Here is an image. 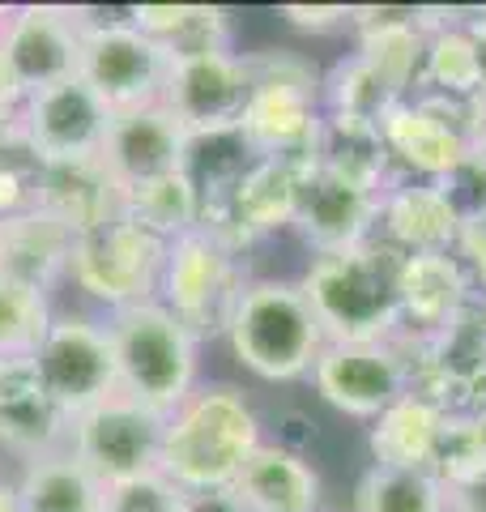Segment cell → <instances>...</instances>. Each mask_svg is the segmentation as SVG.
I'll return each mask as SVG.
<instances>
[{
	"mask_svg": "<svg viewBox=\"0 0 486 512\" xmlns=\"http://www.w3.org/2000/svg\"><path fill=\"white\" fill-rule=\"evenodd\" d=\"M261 444V419L235 384H197L188 402L167 414L158 470L180 491H218L235 483Z\"/></svg>",
	"mask_w": 486,
	"mask_h": 512,
	"instance_id": "obj_1",
	"label": "cell"
},
{
	"mask_svg": "<svg viewBox=\"0 0 486 512\" xmlns=\"http://www.w3.org/2000/svg\"><path fill=\"white\" fill-rule=\"evenodd\" d=\"M401 252L384 239L359 248L312 256L299 278L307 303L329 342H397L401 338V299H397Z\"/></svg>",
	"mask_w": 486,
	"mask_h": 512,
	"instance_id": "obj_2",
	"label": "cell"
},
{
	"mask_svg": "<svg viewBox=\"0 0 486 512\" xmlns=\"http://www.w3.org/2000/svg\"><path fill=\"white\" fill-rule=\"evenodd\" d=\"M226 342L252 376L269 384L312 376L320 350L329 346L303 286L286 278H248L226 320Z\"/></svg>",
	"mask_w": 486,
	"mask_h": 512,
	"instance_id": "obj_3",
	"label": "cell"
},
{
	"mask_svg": "<svg viewBox=\"0 0 486 512\" xmlns=\"http://www.w3.org/2000/svg\"><path fill=\"white\" fill-rule=\"evenodd\" d=\"M120 393L167 419L197 389V338L158 299L133 303L107 316Z\"/></svg>",
	"mask_w": 486,
	"mask_h": 512,
	"instance_id": "obj_4",
	"label": "cell"
},
{
	"mask_svg": "<svg viewBox=\"0 0 486 512\" xmlns=\"http://www.w3.org/2000/svg\"><path fill=\"white\" fill-rule=\"evenodd\" d=\"M252 94L243 107V137L261 158H299L312 163L316 133L324 120L320 107V77L303 56L286 52H252L248 56Z\"/></svg>",
	"mask_w": 486,
	"mask_h": 512,
	"instance_id": "obj_5",
	"label": "cell"
},
{
	"mask_svg": "<svg viewBox=\"0 0 486 512\" xmlns=\"http://www.w3.org/2000/svg\"><path fill=\"white\" fill-rule=\"evenodd\" d=\"M243 286H248V274H243L239 248L214 227H197L167 244L158 303L180 316L197 342L209 333H226Z\"/></svg>",
	"mask_w": 486,
	"mask_h": 512,
	"instance_id": "obj_6",
	"label": "cell"
},
{
	"mask_svg": "<svg viewBox=\"0 0 486 512\" xmlns=\"http://www.w3.org/2000/svg\"><path fill=\"white\" fill-rule=\"evenodd\" d=\"M162 261H167V239L141 227L137 218L116 214L103 227L77 235L69 278L77 282V291L120 312L133 303L158 299Z\"/></svg>",
	"mask_w": 486,
	"mask_h": 512,
	"instance_id": "obj_7",
	"label": "cell"
},
{
	"mask_svg": "<svg viewBox=\"0 0 486 512\" xmlns=\"http://www.w3.org/2000/svg\"><path fill=\"white\" fill-rule=\"evenodd\" d=\"M167 73L171 56L145 30H137L133 18H86L81 26L77 77L99 94L111 116L162 103Z\"/></svg>",
	"mask_w": 486,
	"mask_h": 512,
	"instance_id": "obj_8",
	"label": "cell"
},
{
	"mask_svg": "<svg viewBox=\"0 0 486 512\" xmlns=\"http://www.w3.org/2000/svg\"><path fill=\"white\" fill-rule=\"evenodd\" d=\"M162 427H167L162 414L116 393L73 419L69 453L99 478L103 487H116V483H128V478L158 470Z\"/></svg>",
	"mask_w": 486,
	"mask_h": 512,
	"instance_id": "obj_9",
	"label": "cell"
},
{
	"mask_svg": "<svg viewBox=\"0 0 486 512\" xmlns=\"http://www.w3.org/2000/svg\"><path fill=\"white\" fill-rule=\"evenodd\" d=\"M312 384L333 410L371 423L414 389V359L401 342H329Z\"/></svg>",
	"mask_w": 486,
	"mask_h": 512,
	"instance_id": "obj_10",
	"label": "cell"
},
{
	"mask_svg": "<svg viewBox=\"0 0 486 512\" xmlns=\"http://www.w3.org/2000/svg\"><path fill=\"white\" fill-rule=\"evenodd\" d=\"M30 359H35L47 393L56 397V406L69 419L120 393L107 325L90 316H52V325H47L43 342Z\"/></svg>",
	"mask_w": 486,
	"mask_h": 512,
	"instance_id": "obj_11",
	"label": "cell"
},
{
	"mask_svg": "<svg viewBox=\"0 0 486 512\" xmlns=\"http://www.w3.org/2000/svg\"><path fill=\"white\" fill-rule=\"evenodd\" d=\"M111 111L99 103L81 77H69L60 86L26 94L18 133L39 163H77V158H99L107 137Z\"/></svg>",
	"mask_w": 486,
	"mask_h": 512,
	"instance_id": "obj_12",
	"label": "cell"
},
{
	"mask_svg": "<svg viewBox=\"0 0 486 512\" xmlns=\"http://www.w3.org/2000/svg\"><path fill=\"white\" fill-rule=\"evenodd\" d=\"M81 26H86L81 9H56V5L9 9L5 35H0V56H5L22 94H35L77 77Z\"/></svg>",
	"mask_w": 486,
	"mask_h": 512,
	"instance_id": "obj_13",
	"label": "cell"
},
{
	"mask_svg": "<svg viewBox=\"0 0 486 512\" xmlns=\"http://www.w3.org/2000/svg\"><path fill=\"white\" fill-rule=\"evenodd\" d=\"M252 94L248 56L231 52H201L171 60L167 86H162V107L180 120L188 133H205V128H231L243 120Z\"/></svg>",
	"mask_w": 486,
	"mask_h": 512,
	"instance_id": "obj_14",
	"label": "cell"
},
{
	"mask_svg": "<svg viewBox=\"0 0 486 512\" xmlns=\"http://www.w3.org/2000/svg\"><path fill=\"white\" fill-rule=\"evenodd\" d=\"M380 222V197L359 184H346L329 175L324 167H307L299 180L295 197V218L290 227L316 256L359 248L367 239H376Z\"/></svg>",
	"mask_w": 486,
	"mask_h": 512,
	"instance_id": "obj_15",
	"label": "cell"
},
{
	"mask_svg": "<svg viewBox=\"0 0 486 512\" xmlns=\"http://www.w3.org/2000/svg\"><path fill=\"white\" fill-rule=\"evenodd\" d=\"M380 137H384L388 158H393L397 180L435 184L478 150L427 94H410V99L388 107V116L380 120Z\"/></svg>",
	"mask_w": 486,
	"mask_h": 512,
	"instance_id": "obj_16",
	"label": "cell"
},
{
	"mask_svg": "<svg viewBox=\"0 0 486 512\" xmlns=\"http://www.w3.org/2000/svg\"><path fill=\"white\" fill-rule=\"evenodd\" d=\"M184 141H188V128L162 103L120 111V116H111V124H107L99 163L111 180H116L120 192H133L141 184L180 171L184 167Z\"/></svg>",
	"mask_w": 486,
	"mask_h": 512,
	"instance_id": "obj_17",
	"label": "cell"
},
{
	"mask_svg": "<svg viewBox=\"0 0 486 512\" xmlns=\"http://www.w3.org/2000/svg\"><path fill=\"white\" fill-rule=\"evenodd\" d=\"M307 167L312 163H299V158H256L252 171L235 184L226 205L205 222V227H214L222 239H231L239 252L252 248L256 239L290 227L299 180H303Z\"/></svg>",
	"mask_w": 486,
	"mask_h": 512,
	"instance_id": "obj_18",
	"label": "cell"
},
{
	"mask_svg": "<svg viewBox=\"0 0 486 512\" xmlns=\"http://www.w3.org/2000/svg\"><path fill=\"white\" fill-rule=\"evenodd\" d=\"M73 419L39 380L35 359H0V448L22 461L69 448Z\"/></svg>",
	"mask_w": 486,
	"mask_h": 512,
	"instance_id": "obj_19",
	"label": "cell"
},
{
	"mask_svg": "<svg viewBox=\"0 0 486 512\" xmlns=\"http://www.w3.org/2000/svg\"><path fill=\"white\" fill-rule=\"evenodd\" d=\"M397 299H401L397 342H410L444 329L448 320H457L469 303H478V291L457 252H427V256H401Z\"/></svg>",
	"mask_w": 486,
	"mask_h": 512,
	"instance_id": "obj_20",
	"label": "cell"
},
{
	"mask_svg": "<svg viewBox=\"0 0 486 512\" xmlns=\"http://www.w3.org/2000/svg\"><path fill=\"white\" fill-rule=\"evenodd\" d=\"M350 30H354V56H363V64L397 99H410L418 90L423 47H427L423 9H393V5L350 9Z\"/></svg>",
	"mask_w": 486,
	"mask_h": 512,
	"instance_id": "obj_21",
	"label": "cell"
},
{
	"mask_svg": "<svg viewBox=\"0 0 486 512\" xmlns=\"http://www.w3.org/2000/svg\"><path fill=\"white\" fill-rule=\"evenodd\" d=\"M376 235L401 256H427V252H457L461 218L452 214L440 184L431 180H393L380 197Z\"/></svg>",
	"mask_w": 486,
	"mask_h": 512,
	"instance_id": "obj_22",
	"label": "cell"
},
{
	"mask_svg": "<svg viewBox=\"0 0 486 512\" xmlns=\"http://www.w3.org/2000/svg\"><path fill=\"white\" fill-rule=\"evenodd\" d=\"M73 244H77L73 227H64L43 205H30V210L13 218H0V274L47 295L60 278H69Z\"/></svg>",
	"mask_w": 486,
	"mask_h": 512,
	"instance_id": "obj_23",
	"label": "cell"
},
{
	"mask_svg": "<svg viewBox=\"0 0 486 512\" xmlns=\"http://www.w3.org/2000/svg\"><path fill=\"white\" fill-rule=\"evenodd\" d=\"M35 205L81 235L124 214V192L103 171L99 158H77V163H43Z\"/></svg>",
	"mask_w": 486,
	"mask_h": 512,
	"instance_id": "obj_24",
	"label": "cell"
},
{
	"mask_svg": "<svg viewBox=\"0 0 486 512\" xmlns=\"http://www.w3.org/2000/svg\"><path fill=\"white\" fill-rule=\"evenodd\" d=\"M231 491L243 512H320V474L307 466V457L269 440L243 461Z\"/></svg>",
	"mask_w": 486,
	"mask_h": 512,
	"instance_id": "obj_25",
	"label": "cell"
},
{
	"mask_svg": "<svg viewBox=\"0 0 486 512\" xmlns=\"http://www.w3.org/2000/svg\"><path fill=\"white\" fill-rule=\"evenodd\" d=\"M423 73L414 94H444V99H478L482 94V60L469 35V13L461 9H423Z\"/></svg>",
	"mask_w": 486,
	"mask_h": 512,
	"instance_id": "obj_26",
	"label": "cell"
},
{
	"mask_svg": "<svg viewBox=\"0 0 486 512\" xmlns=\"http://www.w3.org/2000/svg\"><path fill=\"white\" fill-rule=\"evenodd\" d=\"M312 167H324L337 180L359 184L367 192H376V197H384V188L397 180L393 158H388L384 137H380V124L333 116V111H324V120H320Z\"/></svg>",
	"mask_w": 486,
	"mask_h": 512,
	"instance_id": "obj_27",
	"label": "cell"
},
{
	"mask_svg": "<svg viewBox=\"0 0 486 512\" xmlns=\"http://www.w3.org/2000/svg\"><path fill=\"white\" fill-rule=\"evenodd\" d=\"M448 423V414L427 402L423 393H405L401 402L388 406L380 419H371L367 431V448H371V466H388V470H431L435 444Z\"/></svg>",
	"mask_w": 486,
	"mask_h": 512,
	"instance_id": "obj_28",
	"label": "cell"
},
{
	"mask_svg": "<svg viewBox=\"0 0 486 512\" xmlns=\"http://www.w3.org/2000/svg\"><path fill=\"white\" fill-rule=\"evenodd\" d=\"M256 158H261V154L252 150V141L243 137L239 124L188 133V141H184V167L180 171L188 175L192 192H197L205 222L226 205V197H231L235 184L252 171Z\"/></svg>",
	"mask_w": 486,
	"mask_h": 512,
	"instance_id": "obj_29",
	"label": "cell"
},
{
	"mask_svg": "<svg viewBox=\"0 0 486 512\" xmlns=\"http://www.w3.org/2000/svg\"><path fill=\"white\" fill-rule=\"evenodd\" d=\"M103 495L107 487L81 466L69 448L26 461L18 478L22 512H103Z\"/></svg>",
	"mask_w": 486,
	"mask_h": 512,
	"instance_id": "obj_30",
	"label": "cell"
},
{
	"mask_svg": "<svg viewBox=\"0 0 486 512\" xmlns=\"http://www.w3.org/2000/svg\"><path fill=\"white\" fill-rule=\"evenodd\" d=\"M128 18L171 60L231 52V13L218 5H137Z\"/></svg>",
	"mask_w": 486,
	"mask_h": 512,
	"instance_id": "obj_31",
	"label": "cell"
},
{
	"mask_svg": "<svg viewBox=\"0 0 486 512\" xmlns=\"http://www.w3.org/2000/svg\"><path fill=\"white\" fill-rule=\"evenodd\" d=\"M350 512H448V487L431 470L367 466Z\"/></svg>",
	"mask_w": 486,
	"mask_h": 512,
	"instance_id": "obj_32",
	"label": "cell"
},
{
	"mask_svg": "<svg viewBox=\"0 0 486 512\" xmlns=\"http://www.w3.org/2000/svg\"><path fill=\"white\" fill-rule=\"evenodd\" d=\"M124 214L137 218L141 227H150L154 235H162L167 244L205 227L201 201H197V192H192L184 171H171V175H162V180H150L133 192H124Z\"/></svg>",
	"mask_w": 486,
	"mask_h": 512,
	"instance_id": "obj_33",
	"label": "cell"
},
{
	"mask_svg": "<svg viewBox=\"0 0 486 512\" xmlns=\"http://www.w3.org/2000/svg\"><path fill=\"white\" fill-rule=\"evenodd\" d=\"M393 103H401V99L367 69L363 56H354V52L337 60L329 77L320 82V107L333 111V116H354V120L380 124Z\"/></svg>",
	"mask_w": 486,
	"mask_h": 512,
	"instance_id": "obj_34",
	"label": "cell"
},
{
	"mask_svg": "<svg viewBox=\"0 0 486 512\" xmlns=\"http://www.w3.org/2000/svg\"><path fill=\"white\" fill-rule=\"evenodd\" d=\"M47 295L18 278L0 274V359H30L52 325Z\"/></svg>",
	"mask_w": 486,
	"mask_h": 512,
	"instance_id": "obj_35",
	"label": "cell"
},
{
	"mask_svg": "<svg viewBox=\"0 0 486 512\" xmlns=\"http://www.w3.org/2000/svg\"><path fill=\"white\" fill-rule=\"evenodd\" d=\"M431 474L440 478L448 491H461L478 483L486 474V419H465V414H448L431 457Z\"/></svg>",
	"mask_w": 486,
	"mask_h": 512,
	"instance_id": "obj_36",
	"label": "cell"
},
{
	"mask_svg": "<svg viewBox=\"0 0 486 512\" xmlns=\"http://www.w3.org/2000/svg\"><path fill=\"white\" fill-rule=\"evenodd\" d=\"M184 495L162 470L128 478V483L107 487L103 495V512H184Z\"/></svg>",
	"mask_w": 486,
	"mask_h": 512,
	"instance_id": "obj_37",
	"label": "cell"
},
{
	"mask_svg": "<svg viewBox=\"0 0 486 512\" xmlns=\"http://www.w3.org/2000/svg\"><path fill=\"white\" fill-rule=\"evenodd\" d=\"M435 184H440V192L448 197L452 214L461 218V227L465 222L486 218V154L482 150H474L465 163H457L444 180H435Z\"/></svg>",
	"mask_w": 486,
	"mask_h": 512,
	"instance_id": "obj_38",
	"label": "cell"
},
{
	"mask_svg": "<svg viewBox=\"0 0 486 512\" xmlns=\"http://www.w3.org/2000/svg\"><path fill=\"white\" fill-rule=\"evenodd\" d=\"M457 256H461V265H465L469 282H474L478 299H486V218L465 222V227H461Z\"/></svg>",
	"mask_w": 486,
	"mask_h": 512,
	"instance_id": "obj_39",
	"label": "cell"
},
{
	"mask_svg": "<svg viewBox=\"0 0 486 512\" xmlns=\"http://www.w3.org/2000/svg\"><path fill=\"white\" fill-rule=\"evenodd\" d=\"M282 18L295 30H312V35H329V30L350 26V9L346 5H286Z\"/></svg>",
	"mask_w": 486,
	"mask_h": 512,
	"instance_id": "obj_40",
	"label": "cell"
},
{
	"mask_svg": "<svg viewBox=\"0 0 486 512\" xmlns=\"http://www.w3.org/2000/svg\"><path fill=\"white\" fill-rule=\"evenodd\" d=\"M273 427H278V440H269V444H278L286 448V453H307V444L316 440V419L307 410L299 406H282L278 410V419H273Z\"/></svg>",
	"mask_w": 486,
	"mask_h": 512,
	"instance_id": "obj_41",
	"label": "cell"
},
{
	"mask_svg": "<svg viewBox=\"0 0 486 512\" xmlns=\"http://www.w3.org/2000/svg\"><path fill=\"white\" fill-rule=\"evenodd\" d=\"M22 103H26V94H22V86H18V82H13V73H9L5 56H0V133L18 124Z\"/></svg>",
	"mask_w": 486,
	"mask_h": 512,
	"instance_id": "obj_42",
	"label": "cell"
},
{
	"mask_svg": "<svg viewBox=\"0 0 486 512\" xmlns=\"http://www.w3.org/2000/svg\"><path fill=\"white\" fill-rule=\"evenodd\" d=\"M184 512H243L239 495L231 487H218V491H188L184 495Z\"/></svg>",
	"mask_w": 486,
	"mask_h": 512,
	"instance_id": "obj_43",
	"label": "cell"
},
{
	"mask_svg": "<svg viewBox=\"0 0 486 512\" xmlns=\"http://www.w3.org/2000/svg\"><path fill=\"white\" fill-rule=\"evenodd\" d=\"M448 512H486V474L461 491H448Z\"/></svg>",
	"mask_w": 486,
	"mask_h": 512,
	"instance_id": "obj_44",
	"label": "cell"
},
{
	"mask_svg": "<svg viewBox=\"0 0 486 512\" xmlns=\"http://www.w3.org/2000/svg\"><path fill=\"white\" fill-rule=\"evenodd\" d=\"M469 35L478 43V60H482V94H486V9L469 13Z\"/></svg>",
	"mask_w": 486,
	"mask_h": 512,
	"instance_id": "obj_45",
	"label": "cell"
},
{
	"mask_svg": "<svg viewBox=\"0 0 486 512\" xmlns=\"http://www.w3.org/2000/svg\"><path fill=\"white\" fill-rule=\"evenodd\" d=\"M0 512H22L18 508V483H9L5 474H0Z\"/></svg>",
	"mask_w": 486,
	"mask_h": 512,
	"instance_id": "obj_46",
	"label": "cell"
},
{
	"mask_svg": "<svg viewBox=\"0 0 486 512\" xmlns=\"http://www.w3.org/2000/svg\"><path fill=\"white\" fill-rule=\"evenodd\" d=\"M5 18H9V13H5V9H0V35H5Z\"/></svg>",
	"mask_w": 486,
	"mask_h": 512,
	"instance_id": "obj_47",
	"label": "cell"
},
{
	"mask_svg": "<svg viewBox=\"0 0 486 512\" xmlns=\"http://www.w3.org/2000/svg\"><path fill=\"white\" fill-rule=\"evenodd\" d=\"M478 150H482V154H486V137H482V141H478Z\"/></svg>",
	"mask_w": 486,
	"mask_h": 512,
	"instance_id": "obj_48",
	"label": "cell"
},
{
	"mask_svg": "<svg viewBox=\"0 0 486 512\" xmlns=\"http://www.w3.org/2000/svg\"><path fill=\"white\" fill-rule=\"evenodd\" d=\"M482 308H486V299H482Z\"/></svg>",
	"mask_w": 486,
	"mask_h": 512,
	"instance_id": "obj_49",
	"label": "cell"
}]
</instances>
